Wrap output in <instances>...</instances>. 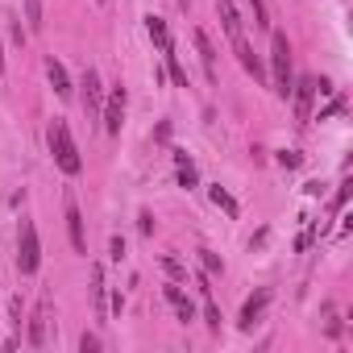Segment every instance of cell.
Here are the masks:
<instances>
[{"instance_id": "cell-1", "label": "cell", "mask_w": 353, "mask_h": 353, "mask_svg": "<svg viewBox=\"0 0 353 353\" xmlns=\"http://www.w3.org/2000/svg\"><path fill=\"white\" fill-rule=\"evenodd\" d=\"M46 141H50V154H54V162H59L63 174H79L83 170V158H79V145H75L67 121H54L50 133H46Z\"/></svg>"}, {"instance_id": "cell-2", "label": "cell", "mask_w": 353, "mask_h": 353, "mask_svg": "<svg viewBox=\"0 0 353 353\" xmlns=\"http://www.w3.org/2000/svg\"><path fill=\"white\" fill-rule=\"evenodd\" d=\"M270 83L283 100L291 96V42H287V34L270 38Z\"/></svg>"}, {"instance_id": "cell-3", "label": "cell", "mask_w": 353, "mask_h": 353, "mask_svg": "<svg viewBox=\"0 0 353 353\" xmlns=\"http://www.w3.org/2000/svg\"><path fill=\"white\" fill-rule=\"evenodd\" d=\"M17 266H21V274H38V266H42V245H38L34 221H21V233H17Z\"/></svg>"}, {"instance_id": "cell-4", "label": "cell", "mask_w": 353, "mask_h": 353, "mask_svg": "<svg viewBox=\"0 0 353 353\" xmlns=\"http://www.w3.org/2000/svg\"><path fill=\"white\" fill-rule=\"evenodd\" d=\"M100 117H104V133H121V125H125V88H121V83L108 92Z\"/></svg>"}, {"instance_id": "cell-5", "label": "cell", "mask_w": 353, "mask_h": 353, "mask_svg": "<svg viewBox=\"0 0 353 353\" xmlns=\"http://www.w3.org/2000/svg\"><path fill=\"white\" fill-rule=\"evenodd\" d=\"M291 96H295V121L307 125L312 121V100H316V79L303 75L299 83H291Z\"/></svg>"}, {"instance_id": "cell-6", "label": "cell", "mask_w": 353, "mask_h": 353, "mask_svg": "<svg viewBox=\"0 0 353 353\" xmlns=\"http://www.w3.org/2000/svg\"><path fill=\"white\" fill-rule=\"evenodd\" d=\"M266 303H270V287H262V291H254L250 299H245V307H241V328H254L258 320H262V312H266Z\"/></svg>"}, {"instance_id": "cell-7", "label": "cell", "mask_w": 353, "mask_h": 353, "mask_svg": "<svg viewBox=\"0 0 353 353\" xmlns=\"http://www.w3.org/2000/svg\"><path fill=\"white\" fill-rule=\"evenodd\" d=\"M83 104H88L92 117H100V108H104V88H100V75L92 67L83 71Z\"/></svg>"}, {"instance_id": "cell-8", "label": "cell", "mask_w": 353, "mask_h": 353, "mask_svg": "<svg viewBox=\"0 0 353 353\" xmlns=\"http://www.w3.org/2000/svg\"><path fill=\"white\" fill-rule=\"evenodd\" d=\"M67 233H71V245L79 254H88V237H83V216H79V204L67 196Z\"/></svg>"}, {"instance_id": "cell-9", "label": "cell", "mask_w": 353, "mask_h": 353, "mask_svg": "<svg viewBox=\"0 0 353 353\" xmlns=\"http://www.w3.org/2000/svg\"><path fill=\"white\" fill-rule=\"evenodd\" d=\"M46 75H50V88H54V96H71V79H67V67L59 63V59H46Z\"/></svg>"}, {"instance_id": "cell-10", "label": "cell", "mask_w": 353, "mask_h": 353, "mask_svg": "<svg viewBox=\"0 0 353 353\" xmlns=\"http://www.w3.org/2000/svg\"><path fill=\"white\" fill-rule=\"evenodd\" d=\"M233 50H237V59H241V67H245V71H250L254 79H262V75H266V71H262V63L254 59V50H250V42H245V34H241V38H233Z\"/></svg>"}, {"instance_id": "cell-11", "label": "cell", "mask_w": 353, "mask_h": 353, "mask_svg": "<svg viewBox=\"0 0 353 353\" xmlns=\"http://www.w3.org/2000/svg\"><path fill=\"white\" fill-rule=\"evenodd\" d=\"M216 13H221V21H225V34H229V38H241V17H237V9H233V0H216Z\"/></svg>"}, {"instance_id": "cell-12", "label": "cell", "mask_w": 353, "mask_h": 353, "mask_svg": "<svg viewBox=\"0 0 353 353\" xmlns=\"http://www.w3.org/2000/svg\"><path fill=\"white\" fill-rule=\"evenodd\" d=\"M166 299H170V307L179 312V320H196V303L179 291V287H166Z\"/></svg>"}, {"instance_id": "cell-13", "label": "cell", "mask_w": 353, "mask_h": 353, "mask_svg": "<svg viewBox=\"0 0 353 353\" xmlns=\"http://www.w3.org/2000/svg\"><path fill=\"white\" fill-rule=\"evenodd\" d=\"M196 50H200V59H204L208 79H216V50H212V42H208V34H204V30H196Z\"/></svg>"}, {"instance_id": "cell-14", "label": "cell", "mask_w": 353, "mask_h": 353, "mask_svg": "<svg viewBox=\"0 0 353 353\" xmlns=\"http://www.w3.org/2000/svg\"><path fill=\"white\" fill-rule=\"evenodd\" d=\"M145 30H150V38L158 42V50L166 54V50H170V34H166V21H162V17H145Z\"/></svg>"}, {"instance_id": "cell-15", "label": "cell", "mask_w": 353, "mask_h": 353, "mask_svg": "<svg viewBox=\"0 0 353 353\" xmlns=\"http://www.w3.org/2000/svg\"><path fill=\"white\" fill-rule=\"evenodd\" d=\"M46 341V303L34 312V320H30V345H42Z\"/></svg>"}, {"instance_id": "cell-16", "label": "cell", "mask_w": 353, "mask_h": 353, "mask_svg": "<svg viewBox=\"0 0 353 353\" xmlns=\"http://www.w3.org/2000/svg\"><path fill=\"white\" fill-rule=\"evenodd\" d=\"M92 295H96V316L104 320V270H92Z\"/></svg>"}, {"instance_id": "cell-17", "label": "cell", "mask_w": 353, "mask_h": 353, "mask_svg": "<svg viewBox=\"0 0 353 353\" xmlns=\"http://www.w3.org/2000/svg\"><path fill=\"white\" fill-rule=\"evenodd\" d=\"M208 196H212V204H216V208H225V212H229V216H237V200H233V196H229V192H225V188H212V192H208Z\"/></svg>"}, {"instance_id": "cell-18", "label": "cell", "mask_w": 353, "mask_h": 353, "mask_svg": "<svg viewBox=\"0 0 353 353\" xmlns=\"http://www.w3.org/2000/svg\"><path fill=\"white\" fill-rule=\"evenodd\" d=\"M204 320H208V328H212V332H221V312H216V303H212L208 295H204Z\"/></svg>"}, {"instance_id": "cell-19", "label": "cell", "mask_w": 353, "mask_h": 353, "mask_svg": "<svg viewBox=\"0 0 353 353\" xmlns=\"http://www.w3.org/2000/svg\"><path fill=\"white\" fill-rule=\"evenodd\" d=\"M200 262H204V270H208V274H221V270H225V262H221L216 254H208V250H200Z\"/></svg>"}, {"instance_id": "cell-20", "label": "cell", "mask_w": 353, "mask_h": 353, "mask_svg": "<svg viewBox=\"0 0 353 353\" xmlns=\"http://www.w3.org/2000/svg\"><path fill=\"white\" fill-rule=\"evenodd\" d=\"M250 5H254V26H270V13H266V0H250Z\"/></svg>"}, {"instance_id": "cell-21", "label": "cell", "mask_w": 353, "mask_h": 353, "mask_svg": "<svg viewBox=\"0 0 353 353\" xmlns=\"http://www.w3.org/2000/svg\"><path fill=\"white\" fill-rule=\"evenodd\" d=\"M166 63H170V75H174V83H179V88H188V75H183V67L179 63H174V54L166 50Z\"/></svg>"}, {"instance_id": "cell-22", "label": "cell", "mask_w": 353, "mask_h": 353, "mask_svg": "<svg viewBox=\"0 0 353 353\" xmlns=\"http://www.w3.org/2000/svg\"><path fill=\"white\" fill-rule=\"evenodd\" d=\"M79 349H83V353H96V349H100V336H96V332H83V336H79Z\"/></svg>"}, {"instance_id": "cell-23", "label": "cell", "mask_w": 353, "mask_h": 353, "mask_svg": "<svg viewBox=\"0 0 353 353\" xmlns=\"http://www.w3.org/2000/svg\"><path fill=\"white\" fill-rule=\"evenodd\" d=\"M279 162H283V166L291 170V166H299L303 158H299V150H283V154H279Z\"/></svg>"}, {"instance_id": "cell-24", "label": "cell", "mask_w": 353, "mask_h": 353, "mask_svg": "<svg viewBox=\"0 0 353 353\" xmlns=\"http://www.w3.org/2000/svg\"><path fill=\"white\" fill-rule=\"evenodd\" d=\"M30 26H34V30L42 26V5H38V0H30Z\"/></svg>"}, {"instance_id": "cell-25", "label": "cell", "mask_w": 353, "mask_h": 353, "mask_svg": "<svg viewBox=\"0 0 353 353\" xmlns=\"http://www.w3.org/2000/svg\"><path fill=\"white\" fill-rule=\"evenodd\" d=\"M345 200H349V183H345V188L336 192V200H332V208H345Z\"/></svg>"}, {"instance_id": "cell-26", "label": "cell", "mask_w": 353, "mask_h": 353, "mask_svg": "<svg viewBox=\"0 0 353 353\" xmlns=\"http://www.w3.org/2000/svg\"><path fill=\"white\" fill-rule=\"evenodd\" d=\"M112 258H117V262L125 258V241H121V237H112Z\"/></svg>"}, {"instance_id": "cell-27", "label": "cell", "mask_w": 353, "mask_h": 353, "mask_svg": "<svg viewBox=\"0 0 353 353\" xmlns=\"http://www.w3.org/2000/svg\"><path fill=\"white\" fill-rule=\"evenodd\" d=\"M0 75H5V46H0Z\"/></svg>"}]
</instances>
